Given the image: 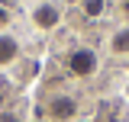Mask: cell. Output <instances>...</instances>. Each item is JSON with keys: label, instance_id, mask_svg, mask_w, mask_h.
<instances>
[{"label": "cell", "instance_id": "3957f363", "mask_svg": "<svg viewBox=\"0 0 129 122\" xmlns=\"http://www.w3.org/2000/svg\"><path fill=\"white\" fill-rule=\"evenodd\" d=\"M29 19H32V26H36L39 32H52L58 23H61V7H58L55 0H39V3L29 10Z\"/></svg>", "mask_w": 129, "mask_h": 122}, {"label": "cell", "instance_id": "8992f818", "mask_svg": "<svg viewBox=\"0 0 129 122\" xmlns=\"http://www.w3.org/2000/svg\"><path fill=\"white\" fill-rule=\"evenodd\" d=\"M81 10H84L87 19H97V16H103V10H107V0H81Z\"/></svg>", "mask_w": 129, "mask_h": 122}, {"label": "cell", "instance_id": "5b68a950", "mask_svg": "<svg viewBox=\"0 0 129 122\" xmlns=\"http://www.w3.org/2000/svg\"><path fill=\"white\" fill-rule=\"evenodd\" d=\"M110 51L113 55H129V26H119V29L110 35Z\"/></svg>", "mask_w": 129, "mask_h": 122}, {"label": "cell", "instance_id": "9c48e42d", "mask_svg": "<svg viewBox=\"0 0 129 122\" xmlns=\"http://www.w3.org/2000/svg\"><path fill=\"white\" fill-rule=\"evenodd\" d=\"M68 3H81V0H68Z\"/></svg>", "mask_w": 129, "mask_h": 122}, {"label": "cell", "instance_id": "ba28073f", "mask_svg": "<svg viewBox=\"0 0 129 122\" xmlns=\"http://www.w3.org/2000/svg\"><path fill=\"white\" fill-rule=\"evenodd\" d=\"M0 122H19V119H16V112H3V116H0Z\"/></svg>", "mask_w": 129, "mask_h": 122}, {"label": "cell", "instance_id": "7a4b0ae2", "mask_svg": "<svg viewBox=\"0 0 129 122\" xmlns=\"http://www.w3.org/2000/svg\"><path fill=\"white\" fill-rule=\"evenodd\" d=\"M97 68H100V58H97L94 48H87V45L71 48V55H68V71L74 77H94Z\"/></svg>", "mask_w": 129, "mask_h": 122}, {"label": "cell", "instance_id": "277c9868", "mask_svg": "<svg viewBox=\"0 0 129 122\" xmlns=\"http://www.w3.org/2000/svg\"><path fill=\"white\" fill-rule=\"evenodd\" d=\"M19 51H23V45H19V39L13 32H0V68L13 64L19 58Z\"/></svg>", "mask_w": 129, "mask_h": 122}, {"label": "cell", "instance_id": "52a82bcc", "mask_svg": "<svg viewBox=\"0 0 129 122\" xmlns=\"http://www.w3.org/2000/svg\"><path fill=\"white\" fill-rule=\"evenodd\" d=\"M10 19H13V13H10V7H3V3H0V32H7V26H10Z\"/></svg>", "mask_w": 129, "mask_h": 122}, {"label": "cell", "instance_id": "6da1fadb", "mask_svg": "<svg viewBox=\"0 0 129 122\" xmlns=\"http://www.w3.org/2000/svg\"><path fill=\"white\" fill-rule=\"evenodd\" d=\"M78 112H81V103H78V96H71V93H55L45 103L48 122H71V119H78Z\"/></svg>", "mask_w": 129, "mask_h": 122}]
</instances>
